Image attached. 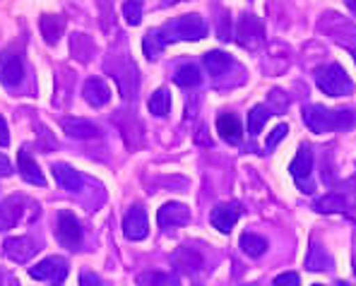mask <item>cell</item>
<instances>
[{"label": "cell", "mask_w": 356, "mask_h": 286, "mask_svg": "<svg viewBox=\"0 0 356 286\" xmlns=\"http://www.w3.org/2000/svg\"><path fill=\"white\" fill-rule=\"evenodd\" d=\"M8 144H10V130H8L5 118L0 116V147H8Z\"/></svg>", "instance_id": "d6a6232c"}, {"label": "cell", "mask_w": 356, "mask_h": 286, "mask_svg": "<svg viewBox=\"0 0 356 286\" xmlns=\"http://www.w3.org/2000/svg\"><path fill=\"white\" fill-rule=\"evenodd\" d=\"M286 133H289V126H284V123H282V126H277L275 130H272L270 137H267V149L277 147V144H280L282 140L286 137Z\"/></svg>", "instance_id": "f546056e"}, {"label": "cell", "mask_w": 356, "mask_h": 286, "mask_svg": "<svg viewBox=\"0 0 356 286\" xmlns=\"http://www.w3.org/2000/svg\"><path fill=\"white\" fill-rule=\"evenodd\" d=\"M316 85L325 92L327 96H349L354 92V82L347 75L342 65L330 63L316 70Z\"/></svg>", "instance_id": "3957f363"}, {"label": "cell", "mask_w": 356, "mask_h": 286, "mask_svg": "<svg viewBox=\"0 0 356 286\" xmlns=\"http://www.w3.org/2000/svg\"><path fill=\"white\" fill-rule=\"evenodd\" d=\"M24 214V197L22 195H10L0 202V231H10L19 224Z\"/></svg>", "instance_id": "8fae6325"}, {"label": "cell", "mask_w": 356, "mask_h": 286, "mask_svg": "<svg viewBox=\"0 0 356 286\" xmlns=\"http://www.w3.org/2000/svg\"><path fill=\"white\" fill-rule=\"evenodd\" d=\"M313 286H325V284H313Z\"/></svg>", "instance_id": "f35d334b"}, {"label": "cell", "mask_w": 356, "mask_h": 286, "mask_svg": "<svg viewBox=\"0 0 356 286\" xmlns=\"http://www.w3.org/2000/svg\"><path fill=\"white\" fill-rule=\"evenodd\" d=\"M337 286H349V284H347V282H339Z\"/></svg>", "instance_id": "d590c367"}, {"label": "cell", "mask_w": 356, "mask_h": 286, "mask_svg": "<svg viewBox=\"0 0 356 286\" xmlns=\"http://www.w3.org/2000/svg\"><path fill=\"white\" fill-rule=\"evenodd\" d=\"M54 178H56V183L67 192H77L82 188L80 171L72 169V166H67V164H54Z\"/></svg>", "instance_id": "ac0fdd59"}, {"label": "cell", "mask_w": 356, "mask_h": 286, "mask_svg": "<svg viewBox=\"0 0 356 286\" xmlns=\"http://www.w3.org/2000/svg\"><path fill=\"white\" fill-rule=\"evenodd\" d=\"M275 286H301V277L296 272H284L275 277Z\"/></svg>", "instance_id": "4dcf8cb0"}, {"label": "cell", "mask_w": 356, "mask_h": 286, "mask_svg": "<svg viewBox=\"0 0 356 286\" xmlns=\"http://www.w3.org/2000/svg\"><path fill=\"white\" fill-rule=\"evenodd\" d=\"M5 255H8L13 262H29L36 255V243L29 236H17V238H8L3 246Z\"/></svg>", "instance_id": "4fadbf2b"}, {"label": "cell", "mask_w": 356, "mask_h": 286, "mask_svg": "<svg viewBox=\"0 0 356 286\" xmlns=\"http://www.w3.org/2000/svg\"><path fill=\"white\" fill-rule=\"evenodd\" d=\"M82 96H85V101L89 106L102 108L111 101V90H108V85L102 77H92V80H87L85 87H82Z\"/></svg>", "instance_id": "5bb4252c"}, {"label": "cell", "mask_w": 356, "mask_h": 286, "mask_svg": "<svg viewBox=\"0 0 356 286\" xmlns=\"http://www.w3.org/2000/svg\"><path fill=\"white\" fill-rule=\"evenodd\" d=\"M217 133L224 142L229 144H238L241 137H243V130H241V121L234 113H222L217 118Z\"/></svg>", "instance_id": "e0dca14e"}, {"label": "cell", "mask_w": 356, "mask_h": 286, "mask_svg": "<svg viewBox=\"0 0 356 286\" xmlns=\"http://www.w3.org/2000/svg\"><path fill=\"white\" fill-rule=\"evenodd\" d=\"M149 113L152 116H156V118H161V116H166V113L171 111V94H169V90H156L154 94L149 96Z\"/></svg>", "instance_id": "7402d4cb"}, {"label": "cell", "mask_w": 356, "mask_h": 286, "mask_svg": "<svg viewBox=\"0 0 356 286\" xmlns=\"http://www.w3.org/2000/svg\"><path fill=\"white\" fill-rule=\"evenodd\" d=\"M174 82L178 87H197L202 82V75H200V70H197L195 65H183V67H178V70H176Z\"/></svg>", "instance_id": "d4e9b609"}, {"label": "cell", "mask_w": 356, "mask_h": 286, "mask_svg": "<svg viewBox=\"0 0 356 286\" xmlns=\"http://www.w3.org/2000/svg\"><path fill=\"white\" fill-rule=\"evenodd\" d=\"M17 166H19V174H22V178L27 180V183L44 188L46 178H44V174H41L39 164L31 159V154L27 152V149H19V152H17Z\"/></svg>", "instance_id": "9a60e30c"}, {"label": "cell", "mask_w": 356, "mask_h": 286, "mask_svg": "<svg viewBox=\"0 0 356 286\" xmlns=\"http://www.w3.org/2000/svg\"><path fill=\"white\" fill-rule=\"evenodd\" d=\"M10 171H13V169H10V161L5 159L3 154H0V174H3V176H8Z\"/></svg>", "instance_id": "836d02e7"}, {"label": "cell", "mask_w": 356, "mask_h": 286, "mask_svg": "<svg viewBox=\"0 0 356 286\" xmlns=\"http://www.w3.org/2000/svg\"><path fill=\"white\" fill-rule=\"evenodd\" d=\"M174 262L181 269H186V272H195V269L202 267V258L197 253H193L191 248H181V251L176 253Z\"/></svg>", "instance_id": "484cf974"}, {"label": "cell", "mask_w": 356, "mask_h": 286, "mask_svg": "<svg viewBox=\"0 0 356 286\" xmlns=\"http://www.w3.org/2000/svg\"><path fill=\"white\" fill-rule=\"evenodd\" d=\"M311 171H313V152H311L308 144H301V149L296 152V157L289 166V174H291V178L301 185L303 192H311V185H308Z\"/></svg>", "instance_id": "8992f818"}, {"label": "cell", "mask_w": 356, "mask_h": 286, "mask_svg": "<svg viewBox=\"0 0 356 286\" xmlns=\"http://www.w3.org/2000/svg\"><path fill=\"white\" fill-rule=\"evenodd\" d=\"M171 282H174V279H171L169 274H159V272H147V274H140L138 277L140 286H164Z\"/></svg>", "instance_id": "83f0119b"}, {"label": "cell", "mask_w": 356, "mask_h": 286, "mask_svg": "<svg viewBox=\"0 0 356 286\" xmlns=\"http://www.w3.org/2000/svg\"><path fill=\"white\" fill-rule=\"evenodd\" d=\"M123 233L128 241H143L149 233V221H147V212L140 205L130 207V212L123 219Z\"/></svg>", "instance_id": "52a82bcc"}, {"label": "cell", "mask_w": 356, "mask_h": 286, "mask_svg": "<svg viewBox=\"0 0 356 286\" xmlns=\"http://www.w3.org/2000/svg\"><path fill=\"white\" fill-rule=\"evenodd\" d=\"M303 121L306 126L313 130V133H330V130H347L354 126L356 116L354 111H330L325 106H306L303 111Z\"/></svg>", "instance_id": "7a4b0ae2"}, {"label": "cell", "mask_w": 356, "mask_h": 286, "mask_svg": "<svg viewBox=\"0 0 356 286\" xmlns=\"http://www.w3.org/2000/svg\"><path fill=\"white\" fill-rule=\"evenodd\" d=\"M154 34L161 46L174 44V41H200L207 36V24L200 15H183V17L171 19Z\"/></svg>", "instance_id": "6da1fadb"}, {"label": "cell", "mask_w": 356, "mask_h": 286, "mask_svg": "<svg viewBox=\"0 0 356 286\" xmlns=\"http://www.w3.org/2000/svg\"><path fill=\"white\" fill-rule=\"evenodd\" d=\"M164 49V46L159 44V39H156L154 32H149L147 36H145V53H147L149 60H154L156 56H159V51Z\"/></svg>", "instance_id": "f1b7e54d"}, {"label": "cell", "mask_w": 356, "mask_h": 286, "mask_svg": "<svg viewBox=\"0 0 356 286\" xmlns=\"http://www.w3.org/2000/svg\"><path fill=\"white\" fill-rule=\"evenodd\" d=\"M56 238H58V243L63 248H67V251H80L85 233H82V224L77 221L75 214L60 212L58 221H56Z\"/></svg>", "instance_id": "277c9868"}, {"label": "cell", "mask_w": 356, "mask_h": 286, "mask_svg": "<svg viewBox=\"0 0 356 286\" xmlns=\"http://www.w3.org/2000/svg\"><path fill=\"white\" fill-rule=\"evenodd\" d=\"M39 29L46 44L56 46L60 41L63 32H65V17H60V15H44V17L39 19Z\"/></svg>", "instance_id": "2e32d148"}, {"label": "cell", "mask_w": 356, "mask_h": 286, "mask_svg": "<svg viewBox=\"0 0 356 286\" xmlns=\"http://www.w3.org/2000/svg\"><path fill=\"white\" fill-rule=\"evenodd\" d=\"M0 286H3V274H0Z\"/></svg>", "instance_id": "74e56055"}, {"label": "cell", "mask_w": 356, "mask_h": 286, "mask_svg": "<svg viewBox=\"0 0 356 286\" xmlns=\"http://www.w3.org/2000/svg\"><path fill=\"white\" fill-rule=\"evenodd\" d=\"M24 80V63L17 53L3 51L0 53V82L8 87H19Z\"/></svg>", "instance_id": "ba28073f"}, {"label": "cell", "mask_w": 356, "mask_h": 286, "mask_svg": "<svg viewBox=\"0 0 356 286\" xmlns=\"http://www.w3.org/2000/svg\"><path fill=\"white\" fill-rule=\"evenodd\" d=\"M63 130H65L70 137H77V140L99 137V128L94 126V123L85 121V118H63Z\"/></svg>", "instance_id": "d6986e66"}, {"label": "cell", "mask_w": 356, "mask_h": 286, "mask_svg": "<svg viewBox=\"0 0 356 286\" xmlns=\"http://www.w3.org/2000/svg\"><path fill=\"white\" fill-rule=\"evenodd\" d=\"M354 274H356V258H354Z\"/></svg>", "instance_id": "8d00e7d4"}, {"label": "cell", "mask_w": 356, "mask_h": 286, "mask_svg": "<svg viewBox=\"0 0 356 286\" xmlns=\"http://www.w3.org/2000/svg\"><path fill=\"white\" fill-rule=\"evenodd\" d=\"M347 5H349V8L354 10V12H356V0H347Z\"/></svg>", "instance_id": "e575fe53"}, {"label": "cell", "mask_w": 356, "mask_h": 286, "mask_svg": "<svg viewBox=\"0 0 356 286\" xmlns=\"http://www.w3.org/2000/svg\"><path fill=\"white\" fill-rule=\"evenodd\" d=\"M270 108L267 106H253L250 108V113H248V133L250 135H260L263 133V128H265V123L270 121Z\"/></svg>", "instance_id": "cb8c5ba5"}, {"label": "cell", "mask_w": 356, "mask_h": 286, "mask_svg": "<svg viewBox=\"0 0 356 286\" xmlns=\"http://www.w3.org/2000/svg\"><path fill=\"white\" fill-rule=\"evenodd\" d=\"M67 274V260L65 258H58V255H51V258L41 260L39 264L29 267V277L31 279H41V282H58Z\"/></svg>", "instance_id": "5b68a950"}, {"label": "cell", "mask_w": 356, "mask_h": 286, "mask_svg": "<svg viewBox=\"0 0 356 286\" xmlns=\"http://www.w3.org/2000/svg\"><path fill=\"white\" fill-rule=\"evenodd\" d=\"M202 63H205L209 75H224L232 67V56L224 53V51H209L202 58Z\"/></svg>", "instance_id": "ffe728a7"}, {"label": "cell", "mask_w": 356, "mask_h": 286, "mask_svg": "<svg viewBox=\"0 0 356 286\" xmlns=\"http://www.w3.org/2000/svg\"><path fill=\"white\" fill-rule=\"evenodd\" d=\"M80 286H104V282L97 277V274H92V272H82V274H80Z\"/></svg>", "instance_id": "1f68e13d"}, {"label": "cell", "mask_w": 356, "mask_h": 286, "mask_svg": "<svg viewBox=\"0 0 356 286\" xmlns=\"http://www.w3.org/2000/svg\"><path fill=\"white\" fill-rule=\"evenodd\" d=\"M156 221H159L161 228H176L183 226V224L191 221V210L181 202H166V205L159 207L156 212Z\"/></svg>", "instance_id": "7c38bea8"}, {"label": "cell", "mask_w": 356, "mask_h": 286, "mask_svg": "<svg viewBox=\"0 0 356 286\" xmlns=\"http://www.w3.org/2000/svg\"><path fill=\"white\" fill-rule=\"evenodd\" d=\"M316 210L323 212V214H330V212H344L347 210V200H344V195H339V192H327V195H323L321 200L316 202Z\"/></svg>", "instance_id": "603a6c76"}, {"label": "cell", "mask_w": 356, "mask_h": 286, "mask_svg": "<svg viewBox=\"0 0 356 286\" xmlns=\"http://www.w3.org/2000/svg\"><path fill=\"white\" fill-rule=\"evenodd\" d=\"M238 219H241V205H238V202H224V205H217L212 210V214H209L212 226L217 228V231H222V233L232 231V228L236 226Z\"/></svg>", "instance_id": "30bf717a"}, {"label": "cell", "mask_w": 356, "mask_h": 286, "mask_svg": "<svg viewBox=\"0 0 356 286\" xmlns=\"http://www.w3.org/2000/svg\"><path fill=\"white\" fill-rule=\"evenodd\" d=\"M241 251H243L248 258H260L267 251V241L258 233H243L241 236Z\"/></svg>", "instance_id": "44dd1931"}, {"label": "cell", "mask_w": 356, "mask_h": 286, "mask_svg": "<svg viewBox=\"0 0 356 286\" xmlns=\"http://www.w3.org/2000/svg\"><path fill=\"white\" fill-rule=\"evenodd\" d=\"M123 17L130 27H138L143 22V0H125L123 3Z\"/></svg>", "instance_id": "4316f807"}, {"label": "cell", "mask_w": 356, "mask_h": 286, "mask_svg": "<svg viewBox=\"0 0 356 286\" xmlns=\"http://www.w3.org/2000/svg\"><path fill=\"white\" fill-rule=\"evenodd\" d=\"M236 41L245 49H255L263 41V24L253 15H243L236 22Z\"/></svg>", "instance_id": "9c48e42d"}]
</instances>
